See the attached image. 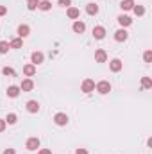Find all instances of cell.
Masks as SVG:
<instances>
[{
    "label": "cell",
    "mask_w": 152,
    "mask_h": 154,
    "mask_svg": "<svg viewBox=\"0 0 152 154\" xmlns=\"http://www.w3.org/2000/svg\"><path fill=\"white\" fill-rule=\"evenodd\" d=\"M22 45H23L22 38H14V39L9 41V47H11V48H22Z\"/></svg>",
    "instance_id": "obj_20"
},
{
    "label": "cell",
    "mask_w": 152,
    "mask_h": 154,
    "mask_svg": "<svg viewBox=\"0 0 152 154\" xmlns=\"http://www.w3.org/2000/svg\"><path fill=\"white\" fill-rule=\"evenodd\" d=\"M25 147H27L29 151H38V149H39V138H36V136L29 138V140H27V143H25Z\"/></svg>",
    "instance_id": "obj_3"
},
{
    "label": "cell",
    "mask_w": 152,
    "mask_h": 154,
    "mask_svg": "<svg viewBox=\"0 0 152 154\" xmlns=\"http://www.w3.org/2000/svg\"><path fill=\"white\" fill-rule=\"evenodd\" d=\"M43 59H45V56L41 54V52H32V56H31V61H32V65L34 66H38L43 63Z\"/></svg>",
    "instance_id": "obj_8"
},
{
    "label": "cell",
    "mask_w": 152,
    "mask_h": 154,
    "mask_svg": "<svg viewBox=\"0 0 152 154\" xmlns=\"http://www.w3.org/2000/svg\"><path fill=\"white\" fill-rule=\"evenodd\" d=\"M38 154H52V151L50 149H39Z\"/></svg>",
    "instance_id": "obj_31"
},
{
    "label": "cell",
    "mask_w": 152,
    "mask_h": 154,
    "mask_svg": "<svg viewBox=\"0 0 152 154\" xmlns=\"http://www.w3.org/2000/svg\"><path fill=\"white\" fill-rule=\"evenodd\" d=\"M29 34H31V27H29V25H25V23H22V25L18 27V38L23 39V38H27Z\"/></svg>",
    "instance_id": "obj_5"
},
{
    "label": "cell",
    "mask_w": 152,
    "mask_h": 154,
    "mask_svg": "<svg viewBox=\"0 0 152 154\" xmlns=\"http://www.w3.org/2000/svg\"><path fill=\"white\" fill-rule=\"evenodd\" d=\"M109 68H111V72H120L122 70V61L120 59H111Z\"/></svg>",
    "instance_id": "obj_17"
},
{
    "label": "cell",
    "mask_w": 152,
    "mask_h": 154,
    "mask_svg": "<svg viewBox=\"0 0 152 154\" xmlns=\"http://www.w3.org/2000/svg\"><path fill=\"white\" fill-rule=\"evenodd\" d=\"M93 36L97 39H102L104 36H106V29L102 27V25H97L95 29H93Z\"/></svg>",
    "instance_id": "obj_14"
},
{
    "label": "cell",
    "mask_w": 152,
    "mask_h": 154,
    "mask_svg": "<svg viewBox=\"0 0 152 154\" xmlns=\"http://www.w3.org/2000/svg\"><path fill=\"white\" fill-rule=\"evenodd\" d=\"M81 91H82V93H91V91H95V81H93V79H84L82 84H81Z\"/></svg>",
    "instance_id": "obj_2"
},
{
    "label": "cell",
    "mask_w": 152,
    "mask_h": 154,
    "mask_svg": "<svg viewBox=\"0 0 152 154\" xmlns=\"http://www.w3.org/2000/svg\"><path fill=\"white\" fill-rule=\"evenodd\" d=\"M20 86H9L7 88V97H11V99H16L18 95H20Z\"/></svg>",
    "instance_id": "obj_13"
},
{
    "label": "cell",
    "mask_w": 152,
    "mask_h": 154,
    "mask_svg": "<svg viewBox=\"0 0 152 154\" xmlns=\"http://www.w3.org/2000/svg\"><path fill=\"white\" fill-rule=\"evenodd\" d=\"M75 154H88V151H86V149H77Z\"/></svg>",
    "instance_id": "obj_33"
},
{
    "label": "cell",
    "mask_w": 152,
    "mask_h": 154,
    "mask_svg": "<svg viewBox=\"0 0 152 154\" xmlns=\"http://www.w3.org/2000/svg\"><path fill=\"white\" fill-rule=\"evenodd\" d=\"M116 20H118V23H120L122 27H129V25L132 23V20H131V16H127V14H120V16H118Z\"/></svg>",
    "instance_id": "obj_9"
},
{
    "label": "cell",
    "mask_w": 152,
    "mask_h": 154,
    "mask_svg": "<svg viewBox=\"0 0 152 154\" xmlns=\"http://www.w3.org/2000/svg\"><path fill=\"white\" fill-rule=\"evenodd\" d=\"M32 88H34L32 79H23V81H22V84H20V90H22V91H31Z\"/></svg>",
    "instance_id": "obj_7"
},
{
    "label": "cell",
    "mask_w": 152,
    "mask_h": 154,
    "mask_svg": "<svg viewBox=\"0 0 152 154\" xmlns=\"http://www.w3.org/2000/svg\"><path fill=\"white\" fill-rule=\"evenodd\" d=\"M27 2H29V0H27Z\"/></svg>",
    "instance_id": "obj_35"
},
{
    "label": "cell",
    "mask_w": 152,
    "mask_h": 154,
    "mask_svg": "<svg viewBox=\"0 0 152 154\" xmlns=\"http://www.w3.org/2000/svg\"><path fill=\"white\" fill-rule=\"evenodd\" d=\"M141 86H143L145 90H150V88H152V81H150V77H141Z\"/></svg>",
    "instance_id": "obj_23"
},
{
    "label": "cell",
    "mask_w": 152,
    "mask_h": 154,
    "mask_svg": "<svg viewBox=\"0 0 152 154\" xmlns=\"http://www.w3.org/2000/svg\"><path fill=\"white\" fill-rule=\"evenodd\" d=\"M5 13H7V7L5 5H0V16H4Z\"/></svg>",
    "instance_id": "obj_32"
},
{
    "label": "cell",
    "mask_w": 152,
    "mask_h": 154,
    "mask_svg": "<svg viewBox=\"0 0 152 154\" xmlns=\"http://www.w3.org/2000/svg\"><path fill=\"white\" fill-rule=\"evenodd\" d=\"M72 29H74V32H77V34H82V32L86 31V25H84V22H79V20H77Z\"/></svg>",
    "instance_id": "obj_16"
},
{
    "label": "cell",
    "mask_w": 152,
    "mask_h": 154,
    "mask_svg": "<svg viewBox=\"0 0 152 154\" xmlns=\"http://www.w3.org/2000/svg\"><path fill=\"white\" fill-rule=\"evenodd\" d=\"M9 48H11V47H9V43H7V41H0V54H7V52H9Z\"/></svg>",
    "instance_id": "obj_25"
},
{
    "label": "cell",
    "mask_w": 152,
    "mask_h": 154,
    "mask_svg": "<svg viewBox=\"0 0 152 154\" xmlns=\"http://www.w3.org/2000/svg\"><path fill=\"white\" fill-rule=\"evenodd\" d=\"M127 38H129V34H127V31H125V29H118V31L114 32V39H116V41H120V43H122V41H125Z\"/></svg>",
    "instance_id": "obj_10"
},
{
    "label": "cell",
    "mask_w": 152,
    "mask_h": 154,
    "mask_svg": "<svg viewBox=\"0 0 152 154\" xmlns=\"http://www.w3.org/2000/svg\"><path fill=\"white\" fill-rule=\"evenodd\" d=\"M95 90H97L100 95H108V93L111 91V84H109V81H100V82L95 84Z\"/></svg>",
    "instance_id": "obj_1"
},
{
    "label": "cell",
    "mask_w": 152,
    "mask_h": 154,
    "mask_svg": "<svg viewBox=\"0 0 152 154\" xmlns=\"http://www.w3.org/2000/svg\"><path fill=\"white\" fill-rule=\"evenodd\" d=\"M95 61H97V63H106V61H108V54H106V50L99 48V50L95 52Z\"/></svg>",
    "instance_id": "obj_6"
},
{
    "label": "cell",
    "mask_w": 152,
    "mask_h": 154,
    "mask_svg": "<svg viewBox=\"0 0 152 154\" xmlns=\"http://www.w3.org/2000/svg\"><path fill=\"white\" fill-rule=\"evenodd\" d=\"M86 13H88L90 16H95V14L99 13V5H97L95 2H90V4L86 5Z\"/></svg>",
    "instance_id": "obj_12"
},
{
    "label": "cell",
    "mask_w": 152,
    "mask_h": 154,
    "mask_svg": "<svg viewBox=\"0 0 152 154\" xmlns=\"http://www.w3.org/2000/svg\"><path fill=\"white\" fill-rule=\"evenodd\" d=\"M5 120V124H9V125H13V124H16V120H18V116H16V113H9V115L4 118Z\"/></svg>",
    "instance_id": "obj_22"
},
{
    "label": "cell",
    "mask_w": 152,
    "mask_h": 154,
    "mask_svg": "<svg viewBox=\"0 0 152 154\" xmlns=\"http://www.w3.org/2000/svg\"><path fill=\"white\" fill-rule=\"evenodd\" d=\"M120 7H122L123 11H131V9L134 7V0H122V2H120Z\"/></svg>",
    "instance_id": "obj_19"
},
{
    "label": "cell",
    "mask_w": 152,
    "mask_h": 154,
    "mask_svg": "<svg viewBox=\"0 0 152 154\" xmlns=\"http://www.w3.org/2000/svg\"><path fill=\"white\" fill-rule=\"evenodd\" d=\"M2 74H4V75H14V70L9 68V66H5V68L2 70Z\"/></svg>",
    "instance_id": "obj_28"
},
{
    "label": "cell",
    "mask_w": 152,
    "mask_h": 154,
    "mask_svg": "<svg viewBox=\"0 0 152 154\" xmlns=\"http://www.w3.org/2000/svg\"><path fill=\"white\" fill-rule=\"evenodd\" d=\"M54 122H56V125H66L68 124V115L66 113H57V115L54 116Z\"/></svg>",
    "instance_id": "obj_4"
},
{
    "label": "cell",
    "mask_w": 152,
    "mask_h": 154,
    "mask_svg": "<svg viewBox=\"0 0 152 154\" xmlns=\"http://www.w3.org/2000/svg\"><path fill=\"white\" fill-rule=\"evenodd\" d=\"M38 9H41V11H50L52 9V4L48 2V0H41L38 5Z\"/></svg>",
    "instance_id": "obj_21"
},
{
    "label": "cell",
    "mask_w": 152,
    "mask_h": 154,
    "mask_svg": "<svg viewBox=\"0 0 152 154\" xmlns=\"http://www.w3.org/2000/svg\"><path fill=\"white\" fill-rule=\"evenodd\" d=\"M143 59H145V63H150L152 61V52L150 50H147V52L143 54Z\"/></svg>",
    "instance_id": "obj_27"
},
{
    "label": "cell",
    "mask_w": 152,
    "mask_h": 154,
    "mask_svg": "<svg viewBox=\"0 0 152 154\" xmlns=\"http://www.w3.org/2000/svg\"><path fill=\"white\" fill-rule=\"evenodd\" d=\"M25 108H27V111H29V113H38V111H39V104H38V100H29Z\"/></svg>",
    "instance_id": "obj_11"
},
{
    "label": "cell",
    "mask_w": 152,
    "mask_h": 154,
    "mask_svg": "<svg viewBox=\"0 0 152 154\" xmlns=\"http://www.w3.org/2000/svg\"><path fill=\"white\" fill-rule=\"evenodd\" d=\"M38 5H39V0H29L27 9H29V11H34V9H38Z\"/></svg>",
    "instance_id": "obj_26"
},
{
    "label": "cell",
    "mask_w": 152,
    "mask_h": 154,
    "mask_svg": "<svg viewBox=\"0 0 152 154\" xmlns=\"http://www.w3.org/2000/svg\"><path fill=\"white\" fill-rule=\"evenodd\" d=\"M66 14H68V18H72V20H77V18L81 16V11H79L77 7H68V9H66Z\"/></svg>",
    "instance_id": "obj_15"
},
{
    "label": "cell",
    "mask_w": 152,
    "mask_h": 154,
    "mask_svg": "<svg viewBox=\"0 0 152 154\" xmlns=\"http://www.w3.org/2000/svg\"><path fill=\"white\" fill-rule=\"evenodd\" d=\"M4 154H16V152H14V149H5Z\"/></svg>",
    "instance_id": "obj_34"
},
{
    "label": "cell",
    "mask_w": 152,
    "mask_h": 154,
    "mask_svg": "<svg viewBox=\"0 0 152 154\" xmlns=\"http://www.w3.org/2000/svg\"><path fill=\"white\" fill-rule=\"evenodd\" d=\"M70 4H72V0H59V5H63V7H70Z\"/></svg>",
    "instance_id": "obj_29"
},
{
    "label": "cell",
    "mask_w": 152,
    "mask_h": 154,
    "mask_svg": "<svg viewBox=\"0 0 152 154\" xmlns=\"http://www.w3.org/2000/svg\"><path fill=\"white\" fill-rule=\"evenodd\" d=\"M23 74L27 77H32L36 74V66H34L32 63H31V65H25V66H23Z\"/></svg>",
    "instance_id": "obj_18"
},
{
    "label": "cell",
    "mask_w": 152,
    "mask_h": 154,
    "mask_svg": "<svg viewBox=\"0 0 152 154\" xmlns=\"http://www.w3.org/2000/svg\"><path fill=\"white\" fill-rule=\"evenodd\" d=\"M5 125H7V124H5V120H4V118H0V133H4V131H5Z\"/></svg>",
    "instance_id": "obj_30"
},
{
    "label": "cell",
    "mask_w": 152,
    "mask_h": 154,
    "mask_svg": "<svg viewBox=\"0 0 152 154\" xmlns=\"http://www.w3.org/2000/svg\"><path fill=\"white\" fill-rule=\"evenodd\" d=\"M132 11H134L136 16H143V14H145V7H143V5H134Z\"/></svg>",
    "instance_id": "obj_24"
}]
</instances>
